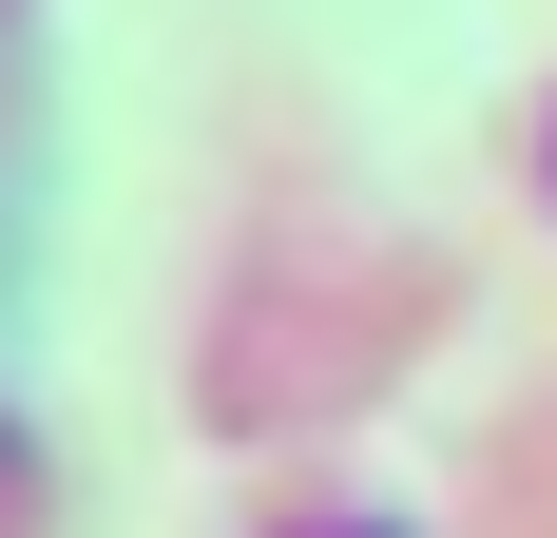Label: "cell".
Segmentation results:
<instances>
[{
  "mask_svg": "<svg viewBox=\"0 0 557 538\" xmlns=\"http://www.w3.org/2000/svg\"><path fill=\"white\" fill-rule=\"evenodd\" d=\"M308 538H385V519H308Z\"/></svg>",
  "mask_w": 557,
  "mask_h": 538,
  "instance_id": "cell-1",
  "label": "cell"
}]
</instances>
